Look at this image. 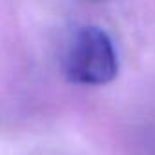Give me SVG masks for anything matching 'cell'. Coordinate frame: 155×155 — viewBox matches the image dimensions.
I'll use <instances>...</instances> for the list:
<instances>
[{"mask_svg": "<svg viewBox=\"0 0 155 155\" xmlns=\"http://www.w3.org/2000/svg\"><path fill=\"white\" fill-rule=\"evenodd\" d=\"M119 73V58L108 33L97 26L79 28L64 53V75L82 86L110 84Z\"/></svg>", "mask_w": 155, "mask_h": 155, "instance_id": "1", "label": "cell"}]
</instances>
